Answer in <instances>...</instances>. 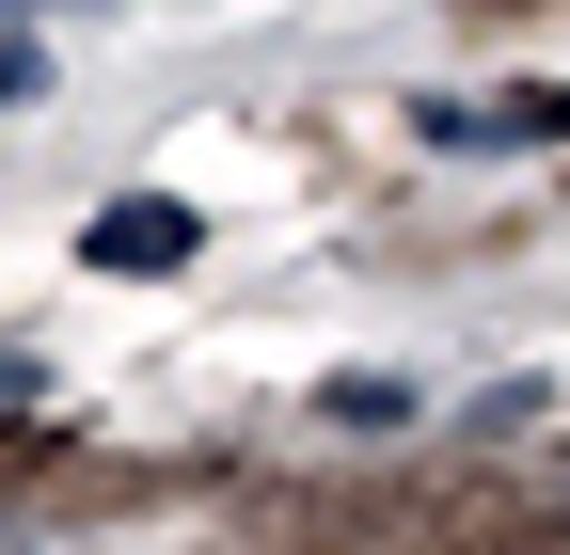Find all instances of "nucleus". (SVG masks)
I'll return each instance as SVG.
<instances>
[{
    "label": "nucleus",
    "mask_w": 570,
    "mask_h": 555,
    "mask_svg": "<svg viewBox=\"0 0 570 555\" xmlns=\"http://www.w3.org/2000/svg\"><path fill=\"white\" fill-rule=\"evenodd\" d=\"M17 96H48V80H32V48H0V111H17Z\"/></svg>",
    "instance_id": "obj_5"
},
{
    "label": "nucleus",
    "mask_w": 570,
    "mask_h": 555,
    "mask_svg": "<svg viewBox=\"0 0 570 555\" xmlns=\"http://www.w3.org/2000/svg\"><path fill=\"white\" fill-rule=\"evenodd\" d=\"M396 412H412V381H381V366H365V381H333V429H396Z\"/></svg>",
    "instance_id": "obj_3"
},
{
    "label": "nucleus",
    "mask_w": 570,
    "mask_h": 555,
    "mask_svg": "<svg viewBox=\"0 0 570 555\" xmlns=\"http://www.w3.org/2000/svg\"><path fill=\"white\" fill-rule=\"evenodd\" d=\"M17 397H48V366H32V350H0V412H17Z\"/></svg>",
    "instance_id": "obj_4"
},
{
    "label": "nucleus",
    "mask_w": 570,
    "mask_h": 555,
    "mask_svg": "<svg viewBox=\"0 0 570 555\" xmlns=\"http://www.w3.org/2000/svg\"><path fill=\"white\" fill-rule=\"evenodd\" d=\"M428 144H570V96H428Z\"/></svg>",
    "instance_id": "obj_2"
},
{
    "label": "nucleus",
    "mask_w": 570,
    "mask_h": 555,
    "mask_svg": "<svg viewBox=\"0 0 570 555\" xmlns=\"http://www.w3.org/2000/svg\"><path fill=\"white\" fill-rule=\"evenodd\" d=\"M190 254H206V223H190L175 191H111L96 223H80V270H111V286H142V270H190Z\"/></svg>",
    "instance_id": "obj_1"
}]
</instances>
